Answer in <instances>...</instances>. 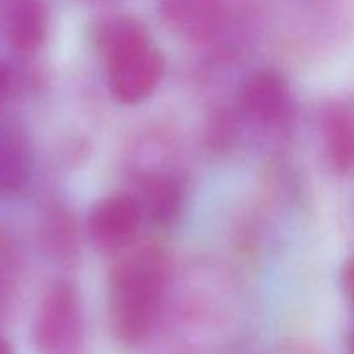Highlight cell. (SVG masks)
I'll list each match as a JSON object with an SVG mask.
<instances>
[{
  "instance_id": "cell-1",
  "label": "cell",
  "mask_w": 354,
  "mask_h": 354,
  "mask_svg": "<svg viewBox=\"0 0 354 354\" xmlns=\"http://www.w3.org/2000/svg\"><path fill=\"white\" fill-rule=\"evenodd\" d=\"M109 273V322L121 344L147 341L159 317L169 279V258L154 242L118 252Z\"/></svg>"
},
{
  "instance_id": "cell-2",
  "label": "cell",
  "mask_w": 354,
  "mask_h": 354,
  "mask_svg": "<svg viewBox=\"0 0 354 354\" xmlns=\"http://www.w3.org/2000/svg\"><path fill=\"white\" fill-rule=\"evenodd\" d=\"M111 95L124 106L144 102L161 85L165 57L147 28L131 16L107 21L99 33Z\"/></svg>"
},
{
  "instance_id": "cell-3",
  "label": "cell",
  "mask_w": 354,
  "mask_h": 354,
  "mask_svg": "<svg viewBox=\"0 0 354 354\" xmlns=\"http://www.w3.org/2000/svg\"><path fill=\"white\" fill-rule=\"evenodd\" d=\"M83 332L78 290L68 282H55L38 304L33 320V342L44 354H75Z\"/></svg>"
},
{
  "instance_id": "cell-4",
  "label": "cell",
  "mask_w": 354,
  "mask_h": 354,
  "mask_svg": "<svg viewBox=\"0 0 354 354\" xmlns=\"http://www.w3.org/2000/svg\"><path fill=\"white\" fill-rule=\"evenodd\" d=\"M144 213L130 194H113L97 201L86 216L90 239L102 252L118 254L135 242Z\"/></svg>"
},
{
  "instance_id": "cell-5",
  "label": "cell",
  "mask_w": 354,
  "mask_h": 354,
  "mask_svg": "<svg viewBox=\"0 0 354 354\" xmlns=\"http://www.w3.org/2000/svg\"><path fill=\"white\" fill-rule=\"evenodd\" d=\"M162 21L194 44L211 40L223 23V0H159Z\"/></svg>"
},
{
  "instance_id": "cell-6",
  "label": "cell",
  "mask_w": 354,
  "mask_h": 354,
  "mask_svg": "<svg viewBox=\"0 0 354 354\" xmlns=\"http://www.w3.org/2000/svg\"><path fill=\"white\" fill-rule=\"evenodd\" d=\"M320 137L328 166L337 175L354 171V113L341 102H328L320 113Z\"/></svg>"
},
{
  "instance_id": "cell-7",
  "label": "cell",
  "mask_w": 354,
  "mask_h": 354,
  "mask_svg": "<svg viewBox=\"0 0 354 354\" xmlns=\"http://www.w3.org/2000/svg\"><path fill=\"white\" fill-rule=\"evenodd\" d=\"M3 28L10 47L21 54L37 52L48 35L45 0H7Z\"/></svg>"
},
{
  "instance_id": "cell-8",
  "label": "cell",
  "mask_w": 354,
  "mask_h": 354,
  "mask_svg": "<svg viewBox=\"0 0 354 354\" xmlns=\"http://www.w3.org/2000/svg\"><path fill=\"white\" fill-rule=\"evenodd\" d=\"M289 88L279 73L263 69L245 78L241 86V106L259 123H273L286 113Z\"/></svg>"
},
{
  "instance_id": "cell-9",
  "label": "cell",
  "mask_w": 354,
  "mask_h": 354,
  "mask_svg": "<svg viewBox=\"0 0 354 354\" xmlns=\"http://www.w3.org/2000/svg\"><path fill=\"white\" fill-rule=\"evenodd\" d=\"M138 194L140 197L135 199L149 220L162 227L176 220L183 203V190L178 180L162 173H147L140 178Z\"/></svg>"
},
{
  "instance_id": "cell-10",
  "label": "cell",
  "mask_w": 354,
  "mask_h": 354,
  "mask_svg": "<svg viewBox=\"0 0 354 354\" xmlns=\"http://www.w3.org/2000/svg\"><path fill=\"white\" fill-rule=\"evenodd\" d=\"M30 178V152L23 137L0 128V197L19 192Z\"/></svg>"
},
{
  "instance_id": "cell-11",
  "label": "cell",
  "mask_w": 354,
  "mask_h": 354,
  "mask_svg": "<svg viewBox=\"0 0 354 354\" xmlns=\"http://www.w3.org/2000/svg\"><path fill=\"white\" fill-rule=\"evenodd\" d=\"M44 234L45 242L54 254L69 256V251L75 248V223L71 216L62 211H54L48 216Z\"/></svg>"
},
{
  "instance_id": "cell-12",
  "label": "cell",
  "mask_w": 354,
  "mask_h": 354,
  "mask_svg": "<svg viewBox=\"0 0 354 354\" xmlns=\"http://www.w3.org/2000/svg\"><path fill=\"white\" fill-rule=\"evenodd\" d=\"M19 268V256L12 239L0 230V304L6 301Z\"/></svg>"
},
{
  "instance_id": "cell-13",
  "label": "cell",
  "mask_w": 354,
  "mask_h": 354,
  "mask_svg": "<svg viewBox=\"0 0 354 354\" xmlns=\"http://www.w3.org/2000/svg\"><path fill=\"white\" fill-rule=\"evenodd\" d=\"M341 287L346 299H348L349 304L354 308V254L349 256V258L346 259L344 265H342Z\"/></svg>"
},
{
  "instance_id": "cell-14",
  "label": "cell",
  "mask_w": 354,
  "mask_h": 354,
  "mask_svg": "<svg viewBox=\"0 0 354 354\" xmlns=\"http://www.w3.org/2000/svg\"><path fill=\"white\" fill-rule=\"evenodd\" d=\"M7 82H9V78H7V69H6V66L0 62V104H2L3 97H6Z\"/></svg>"
},
{
  "instance_id": "cell-15",
  "label": "cell",
  "mask_w": 354,
  "mask_h": 354,
  "mask_svg": "<svg viewBox=\"0 0 354 354\" xmlns=\"http://www.w3.org/2000/svg\"><path fill=\"white\" fill-rule=\"evenodd\" d=\"M0 354H12V349L3 339H0Z\"/></svg>"
},
{
  "instance_id": "cell-16",
  "label": "cell",
  "mask_w": 354,
  "mask_h": 354,
  "mask_svg": "<svg viewBox=\"0 0 354 354\" xmlns=\"http://www.w3.org/2000/svg\"><path fill=\"white\" fill-rule=\"evenodd\" d=\"M351 351L354 354V330H353V334H351Z\"/></svg>"
}]
</instances>
